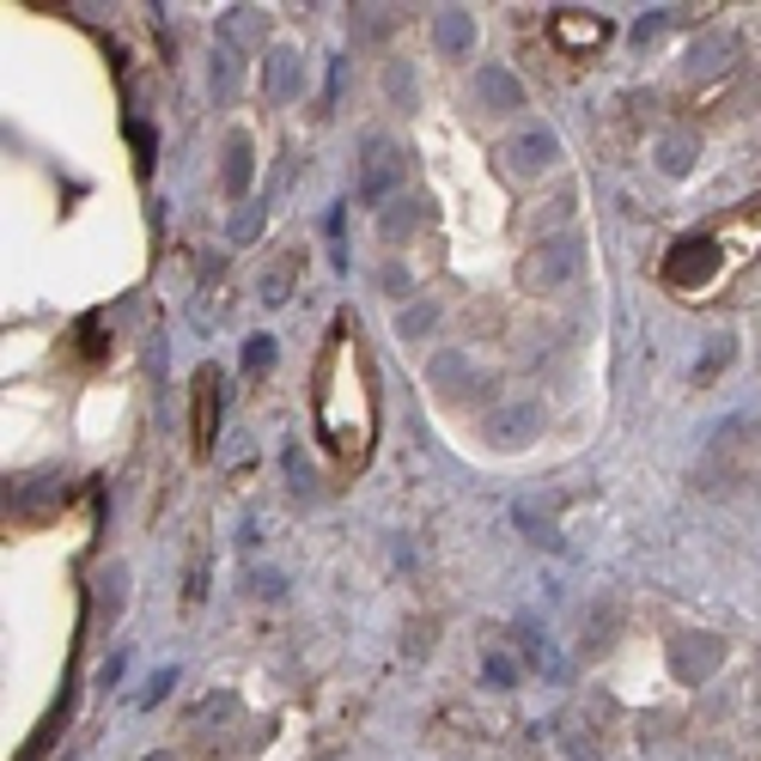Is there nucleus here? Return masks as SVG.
I'll return each instance as SVG.
<instances>
[{
    "instance_id": "1",
    "label": "nucleus",
    "mask_w": 761,
    "mask_h": 761,
    "mask_svg": "<svg viewBox=\"0 0 761 761\" xmlns=\"http://www.w3.org/2000/svg\"><path fill=\"white\" fill-rule=\"evenodd\" d=\"M312 391H317V438L342 463H359L378 438V403H372V366L347 329H329Z\"/></svg>"
},
{
    "instance_id": "2",
    "label": "nucleus",
    "mask_w": 761,
    "mask_h": 761,
    "mask_svg": "<svg viewBox=\"0 0 761 761\" xmlns=\"http://www.w3.org/2000/svg\"><path fill=\"white\" fill-rule=\"evenodd\" d=\"M396 196H403V152H396L391 135L372 128L359 140V201L366 208H396Z\"/></svg>"
},
{
    "instance_id": "3",
    "label": "nucleus",
    "mask_w": 761,
    "mask_h": 761,
    "mask_svg": "<svg viewBox=\"0 0 761 761\" xmlns=\"http://www.w3.org/2000/svg\"><path fill=\"white\" fill-rule=\"evenodd\" d=\"M725 263H731V256L719 250L713 231L676 238V244H670V256H664V287H676V293H701V287H713V275H719Z\"/></svg>"
},
{
    "instance_id": "4",
    "label": "nucleus",
    "mask_w": 761,
    "mask_h": 761,
    "mask_svg": "<svg viewBox=\"0 0 761 761\" xmlns=\"http://www.w3.org/2000/svg\"><path fill=\"white\" fill-rule=\"evenodd\" d=\"M219 396H226L219 366H196V378H189V403H196V415H189V445H196V457H208L214 438H219Z\"/></svg>"
},
{
    "instance_id": "5",
    "label": "nucleus",
    "mask_w": 761,
    "mask_h": 761,
    "mask_svg": "<svg viewBox=\"0 0 761 761\" xmlns=\"http://www.w3.org/2000/svg\"><path fill=\"white\" fill-rule=\"evenodd\" d=\"M573 268H579V238H573V231H561V238H543L531 256H524L518 280H524L531 293H543V287H561Z\"/></svg>"
},
{
    "instance_id": "6",
    "label": "nucleus",
    "mask_w": 761,
    "mask_h": 761,
    "mask_svg": "<svg viewBox=\"0 0 761 761\" xmlns=\"http://www.w3.org/2000/svg\"><path fill=\"white\" fill-rule=\"evenodd\" d=\"M719 664H725V640L719 634H682L670 646V676L676 682H706Z\"/></svg>"
},
{
    "instance_id": "7",
    "label": "nucleus",
    "mask_w": 761,
    "mask_h": 761,
    "mask_svg": "<svg viewBox=\"0 0 761 761\" xmlns=\"http://www.w3.org/2000/svg\"><path fill=\"white\" fill-rule=\"evenodd\" d=\"M299 275H305V250H299V244H287V250H275V256H268L263 280H256V299H263L268 312L293 305V287H299Z\"/></svg>"
},
{
    "instance_id": "8",
    "label": "nucleus",
    "mask_w": 761,
    "mask_h": 761,
    "mask_svg": "<svg viewBox=\"0 0 761 761\" xmlns=\"http://www.w3.org/2000/svg\"><path fill=\"white\" fill-rule=\"evenodd\" d=\"M738 56H743V49H738V37H731V31H706V37H694V43H689L682 68H689V80H713V73H725Z\"/></svg>"
},
{
    "instance_id": "9",
    "label": "nucleus",
    "mask_w": 761,
    "mask_h": 761,
    "mask_svg": "<svg viewBox=\"0 0 761 761\" xmlns=\"http://www.w3.org/2000/svg\"><path fill=\"white\" fill-rule=\"evenodd\" d=\"M554 159H561V140H554L548 128H524V135H512V140H506V165H512L518 177L548 171Z\"/></svg>"
},
{
    "instance_id": "10",
    "label": "nucleus",
    "mask_w": 761,
    "mask_h": 761,
    "mask_svg": "<svg viewBox=\"0 0 761 761\" xmlns=\"http://www.w3.org/2000/svg\"><path fill=\"white\" fill-rule=\"evenodd\" d=\"M263 86H268V98H275V105H293V98L305 92V61L293 56V49H268Z\"/></svg>"
},
{
    "instance_id": "11",
    "label": "nucleus",
    "mask_w": 761,
    "mask_h": 761,
    "mask_svg": "<svg viewBox=\"0 0 761 761\" xmlns=\"http://www.w3.org/2000/svg\"><path fill=\"white\" fill-rule=\"evenodd\" d=\"M554 43L597 49V43H610V19H597V12H554Z\"/></svg>"
},
{
    "instance_id": "12",
    "label": "nucleus",
    "mask_w": 761,
    "mask_h": 761,
    "mask_svg": "<svg viewBox=\"0 0 761 761\" xmlns=\"http://www.w3.org/2000/svg\"><path fill=\"white\" fill-rule=\"evenodd\" d=\"M713 238H719V250H731V256H750L755 244H761V196H755V201H743V208L731 214L725 226L713 231Z\"/></svg>"
},
{
    "instance_id": "13",
    "label": "nucleus",
    "mask_w": 761,
    "mask_h": 761,
    "mask_svg": "<svg viewBox=\"0 0 761 761\" xmlns=\"http://www.w3.org/2000/svg\"><path fill=\"white\" fill-rule=\"evenodd\" d=\"M475 98H482V110H524V86L512 80L506 68H482V73H475Z\"/></svg>"
},
{
    "instance_id": "14",
    "label": "nucleus",
    "mask_w": 761,
    "mask_h": 761,
    "mask_svg": "<svg viewBox=\"0 0 761 761\" xmlns=\"http://www.w3.org/2000/svg\"><path fill=\"white\" fill-rule=\"evenodd\" d=\"M536 427H543V408H536V403H512L506 415L487 427V438H494L500 451H512V445H524V438H531Z\"/></svg>"
},
{
    "instance_id": "15",
    "label": "nucleus",
    "mask_w": 761,
    "mask_h": 761,
    "mask_svg": "<svg viewBox=\"0 0 761 761\" xmlns=\"http://www.w3.org/2000/svg\"><path fill=\"white\" fill-rule=\"evenodd\" d=\"M244 49H231L226 37L214 43V61H208V86H214V98L219 105H231V92H238V80H244Z\"/></svg>"
},
{
    "instance_id": "16",
    "label": "nucleus",
    "mask_w": 761,
    "mask_h": 761,
    "mask_svg": "<svg viewBox=\"0 0 761 761\" xmlns=\"http://www.w3.org/2000/svg\"><path fill=\"white\" fill-rule=\"evenodd\" d=\"M226 196L231 201L250 196V135H244V128L226 135Z\"/></svg>"
},
{
    "instance_id": "17",
    "label": "nucleus",
    "mask_w": 761,
    "mask_h": 761,
    "mask_svg": "<svg viewBox=\"0 0 761 761\" xmlns=\"http://www.w3.org/2000/svg\"><path fill=\"white\" fill-rule=\"evenodd\" d=\"M433 384H438V391H457V396H482L487 391V378H482V372H470V359H463V354L433 359Z\"/></svg>"
},
{
    "instance_id": "18",
    "label": "nucleus",
    "mask_w": 761,
    "mask_h": 761,
    "mask_svg": "<svg viewBox=\"0 0 761 761\" xmlns=\"http://www.w3.org/2000/svg\"><path fill=\"white\" fill-rule=\"evenodd\" d=\"M433 37H438V49H451V56H470V43H475V19L463 7H445L433 19Z\"/></svg>"
},
{
    "instance_id": "19",
    "label": "nucleus",
    "mask_w": 761,
    "mask_h": 761,
    "mask_svg": "<svg viewBox=\"0 0 761 761\" xmlns=\"http://www.w3.org/2000/svg\"><path fill=\"white\" fill-rule=\"evenodd\" d=\"M694 152H701V140H694V135H664V140H658V171H664V177H689Z\"/></svg>"
},
{
    "instance_id": "20",
    "label": "nucleus",
    "mask_w": 761,
    "mask_h": 761,
    "mask_svg": "<svg viewBox=\"0 0 761 761\" xmlns=\"http://www.w3.org/2000/svg\"><path fill=\"white\" fill-rule=\"evenodd\" d=\"M219 37H226L231 49H256V37H263V12H250V7H231L226 19H219Z\"/></svg>"
},
{
    "instance_id": "21",
    "label": "nucleus",
    "mask_w": 761,
    "mask_h": 761,
    "mask_svg": "<svg viewBox=\"0 0 761 761\" xmlns=\"http://www.w3.org/2000/svg\"><path fill=\"white\" fill-rule=\"evenodd\" d=\"M122 603H128V566L122 561H110V573L98 579V615H122Z\"/></svg>"
},
{
    "instance_id": "22",
    "label": "nucleus",
    "mask_w": 761,
    "mask_h": 761,
    "mask_svg": "<svg viewBox=\"0 0 761 761\" xmlns=\"http://www.w3.org/2000/svg\"><path fill=\"white\" fill-rule=\"evenodd\" d=\"M244 372H250V378H268V372H275V335H250V342H244Z\"/></svg>"
},
{
    "instance_id": "23",
    "label": "nucleus",
    "mask_w": 761,
    "mask_h": 761,
    "mask_svg": "<svg viewBox=\"0 0 761 761\" xmlns=\"http://www.w3.org/2000/svg\"><path fill=\"white\" fill-rule=\"evenodd\" d=\"M518 640H524V658H531L536 670H561V658H554V652L543 646V634H536L531 622H518Z\"/></svg>"
},
{
    "instance_id": "24",
    "label": "nucleus",
    "mask_w": 761,
    "mask_h": 761,
    "mask_svg": "<svg viewBox=\"0 0 761 761\" xmlns=\"http://www.w3.org/2000/svg\"><path fill=\"white\" fill-rule=\"evenodd\" d=\"M256 231H263V201H256V208H244L238 219H231V238H238V244H250Z\"/></svg>"
},
{
    "instance_id": "25",
    "label": "nucleus",
    "mask_w": 761,
    "mask_h": 761,
    "mask_svg": "<svg viewBox=\"0 0 761 761\" xmlns=\"http://www.w3.org/2000/svg\"><path fill=\"white\" fill-rule=\"evenodd\" d=\"M482 676H487V682H500V689H512V682H518V664L494 652V658H487V664H482Z\"/></svg>"
},
{
    "instance_id": "26",
    "label": "nucleus",
    "mask_w": 761,
    "mask_h": 761,
    "mask_svg": "<svg viewBox=\"0 0 761 761\" xmlns=\"http://www.w3.org/2000/svg\"><path fill=\"white\" fill-rule=\"evenodd\" d=\"M287 475H293V487H299L305 500L317 494V475H312V470H305V463H299V451H287Z\"/></svg>"
},
{
    "instance_id": "27",
    "label": "nucleus",
    "mask_w": 761,
    "mask_h": 761,
    "mask_svg": "<svg viewBox=\"0 0 761 761\" xmlns=\"http://www.w3.org/2000/svg\"><path fill=\"white\" fill-rule=\"evenodd\" d=\"M664 12H670V7H658V12H640V24H634V43H640V49H646L652 37L664 31Z\"/></svg>"
},
{
    "instance_id": "28",
    "label": "nucleus",
    "mask_w": 761,
    "mask_h": 761,
    "mask_svg": "<svg viewBox=\"0 0 761 761\" xmlns=\"http://www.w3.org/2000/svg\"><path fill=\"white\" fill-rule=\"evenodd\" d=\"M165 689H177V670H159V676H152V682H147V694H140V701H147V706H152V701H159V694H165Z\"/></svg>"
},
{
    "instance_id": "29",
    "label": "nucleus",
    "mask_w": 761,
    "mask_h": 761,
    "mask_svg": "<svg viewBox=\"0 0 761 761\" xmlns=\"http://www.w3.org/2000/svg\"><path fill=\"white\" fill-rule=\"evenodd\" d=\"M128 140H135V152H140V171H147V165H152V159H147V152H152V135L135 122V128H128Z\"/></svg>"
},
{
    "instance_id": "30",
    "label": "nucleus",
    "mask_w": 761,
    "mask_h": 761,
    "mask_svg": "<svg viewBox=\"0 0 761 761\" xmlns=\"http://www.w3.org/2000/svg\"><path fill=\"white\" fill-rule=\"evenodd\" d=\"M427 324H433V312H427V305H421V312H408V317H403V329H408V335H421Z\"/></svg>"
},
{
    "instance_id": "31",
    "label": "nucleus",
    "mask_w": 761,
    "mask_h": 761,
    "mask_svg": "<svg viewBox=\"0 0 761 761\" xmlns=\"http://www.w3.org/2000/svg\"><path fill=\"white\" fill-rule=\"evenodd\" d=\"M140 761H177V755H165V750H152V755H140Z\"/></svg>"
}]
</instances>
